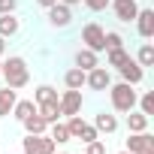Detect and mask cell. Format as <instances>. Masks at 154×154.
<instances>
[{"label":"cell","instance_id":"6da1fadb","mask_svg":"<svg viewBox=\"0 0 154 154\" xmlns=\"http://www.w3.org/2000/svg\"><path fill=\"white\" fill-rule=\"evenodd\" d=\"M0 79H3V82H6V88H12V91L27 88V82H30V66H27V60H24L21 54H9V57L3 60Z\"/></svg>","mask_w":154,"mask_h":154},{"label":"cell","instance_id":"7a4b0ae2","mask_svg":"<svg viewBox=\"0 0 154 154\" xmlns=\"http://www.w3.org/2000/svg\"><path fill=\"white\" fill-rule=\"evenodd\" d=\"M106 91H109V100H112V109H115V112L127 115L130 109H136V97H139L136 85H127V82H112Z\"/></svg>","mask_w":154,"mask_h":154},{"label":"cell","instance_id":"3957f363","mask_svg":"<svg viewBox=\"0 0 154 154\" xmlns=\"http://www.w3.org/2000/svg\"><path fill=\"white\" fill-rule=\"evenodd\" d=\"M57 145L51 142L48 133H27L21 139V154H54Z\"/></svg>","mask_w":154,"mask_h":154},{"label":"cell","instance_id":"277c9868","mask_svg":"<svg viewBox=\"0 0 154 154\" xmlns=\"http://www.w3.org/2000/svg\"><path fill=\"white\" fill-rule=\"evenodd\" d=\"M103 36H106V30L97 24V21H88L85 27H82V45L85 48H91V51H106V45H103Z\"/></svg>","mask_w":154,"mask_h":154},{"label":"cell","instance_id":"5b68a950","mask_svg":"<svg viewBox=\"0 0 154 154\" xmlns=\"http://www.w3.org/2000/svg\"><path fill=\"white\" fill-rule=\"evenodd\" d=\"M109 6L115 12V18L121 24H130L136 21V12H139V0H109Z\"/></svg>","mask_w":154,"mask_h":154},{"label":"cell","instance_id":"8992f818","mask_svg":"<svg viewBox=\"0 0 154 154\" xmlns=\"http://www.w3.org/2000/svg\"><path fill=\"white\" fill-rule=\"evenodd\" d=\"M82 103H85V100H82V91H72V88H66V91L57 97L60 115H66V118H69V115H79V112H82Z\"/></svg>","mask_w":154,"mask_h":154},{"label":"cell","instance_id":"52a82bcc","mask_svg":"<svg viewBox=\"0 0 154 154\" xmlns=\"http://www.w3.org/2000/svg\"><path fill=\"white\" fill-rule=\"evenodd\" d=\"M45 18H48V24H51V27L63 30V27H69V24H72V9H69V6H63V3H54V6H48V9H45Z\"/></svg>","mask_w":154,"mask_h":154},{"label":"cell","instance_id":"ba28073f","mask_svg":"<svg viewBox=\"0 0 154 154\" xmlns=\"http://www.w3.org/2000/svg\"><path fill=\"white\" fill-rule=\"evenodd\" d=\"M109 85H112V72H109L106 66H94V69L85 72V88H91V91H106Z\"/></svg>","mask_w":154,"mask_h":154},{"label":"cell","instance_id":"9c48e42d","mask_svg":"<svg viewBox=\"0 0 154 154\" xmlns=\"http://www.w3.org/2000/svg\"><path fill=\"white\" fill-rule=\"evenodd\" d=\"M118 75H121V82H127V85H142L145 69L136 63V57H127V60L118 66Z\"/></svg>","mask_w":154,"mask_h":154},{"label":"cell","instance_id":"30bf717a","mask_svg":"<svg viewBox=\"0 0 154 154\" xmlns=\"http://www.w3.org/2000/svg\"><path fill=\"white\" fill-rule=\"evenodd\" d=\"M136 33L142 36V39H151L154 36V9H148V6H139V12H136Z\"/></svg>","mask_w":154,"mask_h":154},{"label":"cell","instance_id":"8fae6325","mask_svg":"<svg viewBox=\"0 0 154 154\" xmlns=\"http://www.w3.org/2000/svg\"><path fill=\"white\" fill-rule=\"evenodd\" d=\"M130 154H139V151H145V148H154V136L148 133V130H142V133H127V145H124Z\"/></svg>","mask_w":154,"mask_h":154},{"label":"cell","instance_id":"7c38bea8","mask_svg":"<svg viewBox=\"0 0 154 154\" xmlns=\"http://www.w3.org/2000/svg\"><path fill=\"white\" fill-rule=\"evenodd\" d=\"M72 66H79V69H94V66H100V57H97V51H91V48H79V51H75L72 54Z\"/></svg>","mask_w":154,"mask_h":154},{"label":"cell","instance_id":"4fadbf2b","mask_svg":"<svg viewBox=\"0 0 154 154\" xmlns=\"http://www.w3.org/2000/svg\"><path fill=\"white\" fill-rule=\"evenodd\" d=\"M94 127H97V133L112 136V133H118V115H112V112H97V115H94Z\"/></svg>","mask_w":154,"mask_h":154},{"label":"cell","instance_id":"5bb4252c","mask_svg":"<svg viewBox=\"0 0 154 154\" xmlns=\"http://www.w3.org/2000/svg\"><path fill=\"white\" fill-rule=\"evenodd\" d=\"M18 30H21V18H18L15 12H9V15H0V36H3V39H12Z\"/></svg>","mask_w":154,"mask_h":154},{"label":"cell","instance_id":"9a60e30c","mask_svg":"<svg viewBox=\"0 0 154 154\" xmlns=\"http://www.w3.org/2000/svg\"><path fill=\"white\" fill-rule=\"evenodd\" d=\"M148 124H151V118L142 115L139 109H130L127 112V133H142V130H148Z\"/></svg>","mask_w":154,"mask_h":154},{"label":"cell","instance_id":"2e32d148","mask_svg":"<svg viewBox=\"0 0 154 154\" xmlns=\"http://www.w3.org/2000/svg\"><path fill=\"white\" fill-rule=\"evenodd\" d=\"M63 85H66V88H72V91H82V88H85V69L69 66V69L63 72Z\"/></svg>","mask_w":154,"mask_h":154},{"label":"cell","instance_id":"e0dca14e","mask_svg":"<svg viewBox=\"0 0 154 154\" xmlns=\"http://www.w3.org/2000/svg\"><path fill=\"white\" fill-rule=\"evenodd\" d=\"M21 127H24V133H45V130H48V121H45L39 112H33V115H27V118L21 121Z\"/></svg>","mask_w":154,"mask_h":154},{"label":"cell","instance_id":"ac0fdd59","mask_svg":"<svg viewBox=\"0 0 154 154\" xmlns=\"http://www.w3.org/2000/svg\"><path fill=\"white\" fill-rule=\"evenodd\" d=\"M48 136H51V142L54 145H66V142H72V136H69V130H66V124H60V121H54V124H48V130H45Z\"/></svg>","mask_w":154,"mask_h":154},{"label":"cell","instance_id":"d6986e66","mask_svg":"<svg viewBox=\"0 0 154 154\" xmlns=\"http://www.w3.org/2000/svg\"><path fill=\"white\" fill-rule=\"evenodd\" d=\"M33 112H36V103H33V100H15V106H12V112H9V115L21 124V121H24L27 115H33Z\"/></svg>","mask_w":154,"mask_h":154},{"label":"cell","instance_id":"ffe728a7","mask_svg":"<svg viewBox=\"0 0 154 154\" xmlns=\"http://www.w3.org/2000/svg\"><path fill=\"white\" fill-rule=\"evenodd\" d=\"M136 63H139L142 69L154 66V45H151V42H142V45L136 48Z\"/></svg>","mask_w":154,"mask_h":154},{"label":"cell","instance_id":"44dd1931","mask_svg":"<svg viewBox=\"0 0 154 154\" xmlns=\"http://www.w3.org/2000/svg\"><path fill=\"white\" fill-rule=\"evenodd\" d=\"M36 112L48 121V124H54V121H60V106H57V100H48V103H39L36 106Z\"/></svg>","mask_w":154,"mask_h":154},{"label":"cell","instance_id":"7402d4cb","mask_svg":"<svg viewBox=\"0 0 154 154\" xmlns=\"http://www.w3.org/2000/svg\"><path fill=\"white\" fill-rule=\"evenodd\" d=\"M15 100H18V94H15L12 88H3V91H0V118H9Z\"/></svg>","mask_w":154,"mask_h":154},{"label":"cell","instance_id":"603a6c76","mask_svg":"<svg viewBox=\"0 0 154 154\" xmlns=\"http://www.w3.org/2000/svg\"><path fill=\"white\" fill-rule=\"evenodd\" d=\"M136 106H139V112L142 115H154V91H142L139 97H136Z\"/></svg>","mask_w":154,"mask_h":154},{"label":"cell","instance_id":"cb8c5ba5","mask_svg":"<svg viewBox=\"0 0 154 154\" xmlns=\"http://www.w3.org/2000/svg\"><path fill=\"white\" fill-rule=\"evenodd\" d=\"M127 57H130L127 48H109V51H106V66H115V69H118Z\"/></svg>","mask_w":154,"mask_h":154},{"label":"cell","instance_id":"d4e9b609","mask_svg":"<svg viewBox=\"0 0 154 154\" xmlns=\"http://www.w3.org/2000/svg\"><path fill=\"white\" fill-rule=\"evenodd\" d=\"M48 100H57V91H54L51 85H39V88L33 91V103L39 106V103H48Z\"/></svg>","mask_w":154,"mask_h":154},{"label":"cell","instance_id":"484cf974","mask_svg":"<svg viewBox=\"0 0 154 154\" xmlns=\"http://www.w3.org/2000/svg\"><path fill=\"white\" fill-rule=\"evenodd\" d=\"M103 45H106V51H109V48H124V36H121L118 30H106Z\"/></svg>","mask_w":154,"mask_h":154},{"label":"cell","instance_id":"4316f807","mask_svg":"<svg viewBox=\"0 0 154 154\" xmlns=\"http://www.w3.org/2000/svg\"><path fill=\"white\" fill-rule=\"evenodd\" d=\"M94 139H100V133H97V127H94V124H88V121H85V127H82V133H79V142L85 145V142H94Z\"/></svg>","mask_w":154,"mask_h":154},{"label":"cell","instance_id":"83f0119b","mask_svg":"<svg viewBox=\"0 0 154 154\" xmlns=\"http://www.w3.org/2000/svg\"><path fill=\"white\" fill-rule=\"evenodd\" d=\"M82 6L91 12H106L109 9V0H82Z\"/></svg>","mask_w":154,"mask_h":154},{"label":"cell","instance_id":"f1b7e54d","mask_svg":"<svg viewBox=\"0 0 154 154\" xmlns=\"http://www.w3.org/2000/svg\"><path fill=\"white\" fill-rule=\"evenodd\" d=\"M85 154H106V142H103V139L85 142Z\"/></svg>","mask_w":154,"mask_h":154},{"label":"cell","instance_id":"f546056e","mask_svg":"<svg viewBox=\"0 0 154 154\" xmlns=\"http://www.w3.org/2000/svg\"><path fill=\"white\" fill-rule=\"evenodd\" d=\"M18 9V0H0V15H9Z\"/></svg>","mask_w":154,"mask_h":154},{"label":"cell","instance_id":"4dcf8cb0","mask_svg":"<svg viewBox=\"0 0 154 154\" xmlns=\"http://www.w3.org/2000/svg\"><path fill=\"white\" fill-rule=\"evenodd\" d=\"M57 3H63V6H69V9H75V6H82V0H57Z\"/></svg>","mask_w":154,"mask_h":154},{"label":"cell","instance_id":"1f68e13d","mask_svg":"<svg viewBox=\"0 0 154 154\" xmlns=\"http://www.w3.org/2000/svg\"><path fill=\"white\" fill-rule=\"evenodd\" d=\"M33 3H36V6H42V9H48V6H54V3H57V0H33Z\"/></svg>","mask_w":154,"mask_h":154},{"label":"cell","instance_id":"d6a6232c","mask_svg":"<svg viewBox=\"0 0 154 154\" xmlns=\"http://www.w3.org/2000/svg\"><path fill=\"white\" fill-rule=\"evenodd\" d=\"M6 42H9V39H3V36H0V57L6 54Z\"/></svg>","mask_w":154,"mask_h":154},{"label":"cell","instance_id":"836d02e7","mask_svg":"<svg viewBox=\"0 0 154 154\" xmlns=\"http://www.w3.org/2000/svg\"><path fill=\"white\" fill-rule=\"evenodd\" d=\"M139 154H154V148H145V151H139Z\"/></svg>","mask_w":154,"mask_h":154},{"label":"cell","instance_id":"e575fe53","mask_svg":"<svg viewBox=\"0 0 154 154\" xmlns=\"http://www.w3.org/2000/svg\"><path fill=\"white\" fill-rule=\"evenodd\" d=\"M118 154H130V151H127V148H124V151H118Z\"/></svg>","mask_w":154,"mask_h":154},{"label":"cell","instance_id":"d590c367","mask_svg":"<svg viewBox=\"0 0 154 154\" xmlns=\"http://www.w3.org/2000/svg\"><path fill=\"white\" fill-rule=\"evenodd\" d=\"M0 69H3V57H0Z\"/></svg>","mask_w":154,"mask_h":154},{"label":"cell","instance_id":"8d00e7d4","mask_svg":"<svg viewBox=\"0 0 154 154\" xmlns=\"http://www.w3.org/2000/svg\"><path fill=\"white\" fill-rule=\"evenodd\" d=\"M54 154H66V151H54Z\"/></svg>","mask_w":154,"mask_h":154},{"label":"cell","instance_id":"74e56055","mask_svg":"<svg viewBox=\"0 0 154 154\" xmlns=\"http://www.w3.org/2000/svg\"><path fill=\"white\" fill-rule=\"evenodd\" d=\"M139 3H142V0H139Z\"/></svg>","mask_w":154,"mask_h":154}]
</instances>
